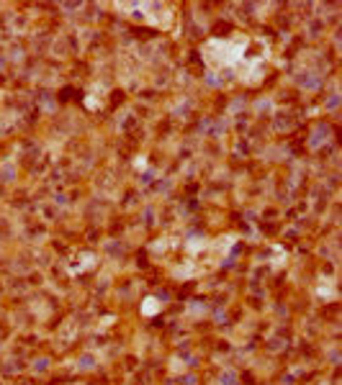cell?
Returning a JSON list of instances; mask_svg holds the SVG:
<instances>
[{
    "instance_id": "277c9868",
    "label": "cell",
    "mask_w": 342,
    "mask_h": 385,
    "mask_svg": "<svg viewBox=\"0 0 342 385\" xmlns=\"http://www.w3.org/2000/svg\"><path fill=\"white\" fill-rule=\"evenodd\" d=\"M77 262H80V265H75V267L70 270L72 275H80V272H88V270H93V267H95V262H98V257H95L93 252H83V254L77 257Z\"/></svg>"
},
{
    "instance_id": "8992f818",
    "label": "cell",
    "mask_w": 342,
    "mask_h": 385,
    "mask_svg": "<svg viewBox=\"0 0 342 385\" xmlns=\"http://www.w3.org/2000/svg\"><path fill=\"white\" fill-rule=\"evenodd\" d=\"M93 365H95V357H93V354H83V357L77 359V367H80V370H93Z\"/></svg>"
},
{
    "instance_id": "9c48e42d",
    "label": "cell",
    "mask_w": 342,
    "mask_h": 385,
    "mask_svg": "<svg viewBox=\"0 0 342 385\" xmlns=\"http://www.w3.org/2000/svg\"><path fill=\"white\" fill-rule=\"evenodd\" d=\"M134 167H136V169H144V167H147L144 157H136V159H134Z\"/></svg>"
},
{
    "instance_id": "52a82bcc",
    "label": "cell",
    "mask_w": 342,
    "mask_h": 385,
    "mask_svg": "<svg viewBox=\"0 0 342 385\" xmlns=\"http://www.w3.org/2000/svg\"><path fill=\"white\" fill-rule=\"evenodd\" d=\"M170 370H173V372H183V370H186V365H183V359H178V357H173V362H170Z\"/></svg>"
},
{
    "instance_id": "5b68a950",
    "label": "cell",
    "mask_w": 342,
    "mask_h": 385,
    "mask_svg": "<svg viewBox=\"0 0 342 385\" xmlns=\"http://www.w3.org/2000/svg\"><path fill=\"white\" fill-rule=\"evenodd\" d=\"M162 311V303L154 298V295H147L144 301H142V316H154V313H159Z\"/></svg>"
},
{
    "instance_id": "7a4b0ae2",
    "label": "cell",
    "mask_w": 342,
    "mask_h": 385,
    "mask_svg": "<svg viewBox=\"0 0 342 385\" xmlns=\"http://www.w3.org/2000/svg\"><path fill=\"white\" fill-rule=\"evenodd\" d=\"M116 8L126 11L129 18L144 21V24L157 26V29H170L173 26V11H170L165 3H121Z\"/></svg>"
},
{
    "instance_id": "6da1fadb",
    "label": "cell",
    "mask_w": 342,
    "mask_h": 385,
    "mask_svg": "<svg viewBox=\"0 0 342 385\" xmlns=\"http://www.w3.org/2000/svg\"><path fill=\"white\" fill-rule=\"evenodd\" d=\"M250 44H252V39L245 34H234L232 39H209L201 44V57L209 70L237 72V67L247 59L245 52Z\"/></svg>"
},
{
    "instance_id": "3957f363",
    "label": "cell",
    "mask_w": 342,
    "mask_h": 385,
    "mask_svg": "<svg viewBox=\"0 0 342 385\" xmlns=\"http://www.w3.org/2000/svg\"><path fill=\"white\" fill-rule=\"evenodd\" d=\"M103 95H106V88H103V85H93L90 93H88V98H85V108H88V111L100 108V105H103Z\"/></svg>"
},
{
    "instance_id": "ba28073f",
    "label": "cell",
    "mask_w": 342,
    "mask_h": 385,
    "mask_svg": "<svg viewBox=\"0 0 342 385\" xmlns=\"http://www.w3.org/2000/svg\"><path fill=\"white\" fill-rule=\"evenodd\" d=\"M234 380H237L234 372H224V375H222V382H224V385H234Z\"/></svg>"
}]
</instances>
